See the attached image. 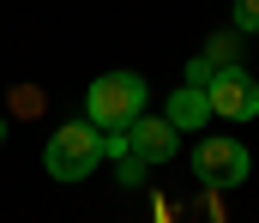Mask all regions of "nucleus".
<instances>
[{"label":"nucleus","mask_w":259,"mask_h":223,"mask_svg":"<svg viewBox=\"0 0 259 223\" xmlns=\"http://www.w3.org/2000/svg\"><path fill=\"white\" fill-rule=\"evenodd\" d=\"M145 78L139 73H103V78H91V91H84V121L97 127V133H115V127H133L139 115H145Z\"/></svg>","instance_id":"obj_1"},{"label":"nucleus","mask_w":259,"mask_h":223,"mask_svg":"<svg viewBox=\"0 0 259 223\" xmlns=\"http://www.w3.org/2000/svg\"><path fill=\"white\" fill-rule=\"evenodd\" d=\"M97 163H103V133H97L91 121H61V127L49 133V145H42L49 181H84Z\"/></svg>","instance_id":"obj_2"},{"label":"nucleus","mask_w":259,"mask_h":223,"mask_svg":"<svg viewBox=\"0 0 259 223\" xmlns=\"http://www.w3.org/2000/svg\"><path fill=\"white\" fill-rule=\"evenodd\" d=\"M193 175L205 187H241L247 175H253V157L241 139H229V133H217V139H199L193 145Z\"/></svg>","instance_id":"obj_3"},{"label":"nucleus","mask_w":259,"mask_h":223,"mask_svg":"<svg viewBox=\"0 0 259 223\" xmlns=\"http://www.w3.org/2000/svg\"><path fill=\"white\" fill-rule=\"evenodd\" d=\"M205 97H211V115H223V121H259V78L247 67H217Z\"/></svg>","instance_id":"obj_4"},{"label":"nucleus","mask_w":259,"mask_h":223,"mask_svg":"<svg viewBox=\"0 0 259 223\" xmlns=\"http://www.w3.org/2000/svg\"><path fill=\"white\" fill-rule=\"evenodd\" d=\"M175 139H181V133H175L163 115H139L127 127V145H133L139 163H169V157H175Z\"/></svg>","instance_id":"obj_5"},{"label":"nucleus","mask_w":259,"mask_h":223,"mask_svg":"<svg viewBox=\"0 0 259 223\" xmlns=\"http://www.w3.org/2000/svg\"><path fill=\"white\" fill-rule=\"evenodd\" d=\"M163 121H169L175 133H205V127H211V97L193 91V84H181V91L163 103Z\"/></svg>","instance_id":"obj_6"},{"label":"nucleus","mask_w":259,"mask_h":223,"mask_svg":"<svg viewBox=\"0 0 259 223\" xmlns=\"http://www.w3.org/2000/svg\"><path fill=\"white\" fill-rule=\"evenodd\" d=\"M205 61H211V67H241L235 36H211V42H205Z\"/></svg>","instance_id":"obj_7"},{"label":"nucleus","mask_w":259,"mask_h":223,"mask_svg":"<svg viewBox=\"0 0 259 223\" xmlns=\"http://www.w3.org/2000/svg\"><path fill=\"white\" fill-rule=\"evenodd\" d=\"M211 78H217V67H211L205 55H193V61H187V84H193V91H205Z\"/></svg>","instance_id":"obj_8"},{"label":"nucleus","mask_w":259,"mask_h":223,"mask_svg":"<svg viewBox=\"0 0 259 223\" xmlns=\"http://www.w3.org/2000/svg\"><path fill=\"white\" fill-rule=\"evenodd\" d=\"M235 30H259V0H235Z\"/></svg>","instance_id":"obj_9"},{"label":"nucleus","mask_w":259,"mask_h":223,"mask_svg":"<svg viewBox=\"0 0 259 223\" xmlns=\"http://www.w3.org/2000/svg\"><path fill=\"white\" fill-rule=\"evenodd\" d=\"M115 169H121V181H145V169H151V163H139V157H121Z\"/></svg>","instance_id":"obj_10"},{"label":"nucleus","mask_w":259,"mask_h":223,"mask_svg":"<svg viewBox=\"0 0 259 223\" xmlns=\"http://www.w3.org/2000/svg\"><path fill=\"white\" fill-rule=\"evenodd\" d=\"M0 139H6V121H0Z\"/></svg>","instance_id":"obj_11"}]
</instances>
